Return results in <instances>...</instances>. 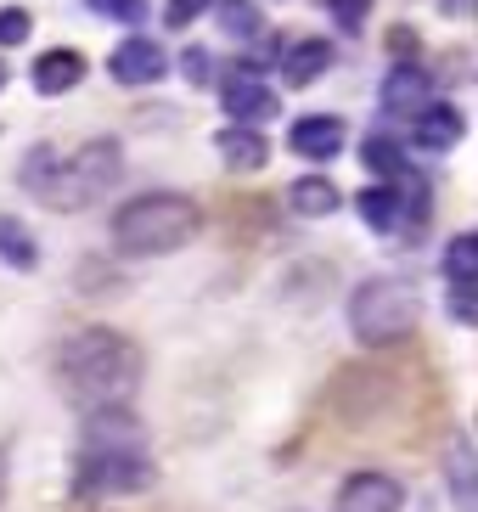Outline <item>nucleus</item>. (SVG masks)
<instances>
[{"label": "nucleus", "instance_id": "nucleus-1", "mask_svg": "<svg viewBox=\"0 0 478 512\" xmlns=\"http://www.w3.org/2000/svg\"><path fill=\"white\" fill-rule=\"evenodd\" d=\"M113 181H119V141H79L74 152L34 147L23 158V186L57 214L90 209Z\"/></svg>", "mask_w": 478, "mask_h": 512}, {"label": "nucleus", "instance_id": "nucleus-2", "mask_svg": "<svg viewBox=\"0 0 478 512\" xmlns=\"http://www.w3.org/2000/svg\"><path fill=\"white\" fill-rule=\"evenodd\" d=\"M62 383L85 406H119L141 383V349L107 327H85L62 344Z\"/></svg>", "mask_w": 478, "mask_h": 512}, {"label": "nucleus", "instance_id": "nucleus-3", "mask_svg": "<svg viewBox=\"0 0 478 512\" xmlns=\"http://www.w3.org/2000/svg\"><path fill=\"white\" fill-rule=\"evenodd\" d=\"M203 226V209L180 192H147L124 203L113 220V242L119 254H175L180 242H192Z\"/></svg>", "mask_w": 478, "mask_h": 512}, {"label": "nucleus", "instance_id": "nucleus-4", "mask_svg": "<svg viewBox=\"0 0 478 512\" xmlns=\"http://www.w3.org/2000/svg\"><path fill=\"white\" fill-rule=\"evenodd\" d=\"M417 321H422V293L405 276H372L349 299V327H355L360 344H372V349H389L400 338H411Z\"/></svg>", "mask_w": 478, "mask_h": 512}, {"label": "nucleus", "instance_id": "nucleus-5", "mask_svg": "<svg viewBox=\"0 0 478 512\" xmlns=\"http://www.w3.org/2000/svg\"><path fill=\"white\" fill-rule=\"evenodd\" d=\"M152 462L141 451H107V456H85L74 473L79 496H135V490H152Z\"/></svg>", "mask_w": 478, "mask_h": 512}, {"label": "nucleus", "instance_id": "nucleus-6", "mask_svg": "<svg viewBox=\"0 0 478 512\" xmlns=\"http://www.w3.org/2000/svg\"><path fill=\"white\" fill-rule=\"evenodd\" d=\"M389 372H377V366H349L344 377H338V417L344 422H366L377 417V411L389 406Z\"/></svg>", "mask_w": 478, "mask_h": 512}, {"label": "nucleus", "instance_id": "nucleus-7", "mask_svg": "<svg viewBox=\"0 0 478 512\" xmlns=\"http://www.w3.org/2000/svg\"><path fill=\"white\" fill-rule=\"evenodd\" d=\"M107 451H141V422L119 406H96L85 422V456H107Z\"/></svg>", "mask_w": 478, "mask_h": 512}, {"label": "nucleus", "instance_id": "nucleus-8", "mask_svg": "<svg viewBox=\"0 0 478 512\" xmlns=\"http://www.w3.org/2000/svg\"><path fill=\"white\" fill-rule=\"evenodd\" d=\"M164 68H169V57H164V46L158 40H124L113 57H107V74L119 79V85H152V79H164Z\"/></svg>", "mask_w": 478, "mask_h": 512}, {"label": "nucleus", "instance_id": "nucleus-9", "mask_svg": "<svg viewBox=\"0 0 478 512\" xmlns=\"http://www.w3.org/2000/svg\"><path fill=\"white\" fill-rule=\"evenodd\" d=\"M400 501H405V490L389 473H355L338 490V512H400Z\"/></svg>", "mask_w": 478, "mask_h": 512}, {"label": "nucleus", "instance_id": "nucleus-10", "mask_svg": "<svg viewBox=\"0 0 478 512\" xmlns=\"http://www.w3.org/2000/svg\"><path fill=\"white\" fill-rule=\"evenodd\" d=\"M287 147L299 152V158H338L344 152V119H327V113H310V119L293 124V136H287Z\"/></svg>", "mask_w": 478, "mask_h": 512}, {"label": "nucleus", "instance_id": "nucleus-11", "mask_svg": "<svg viewBox=\"0 0 478 512\" xmlns=\"http://www.w3.org/2000/svg\"><path fill=\"white\" fill-rule=\"evenodd\" d=\"M225 113L237 124H265L276 119V91H265L259 79H231L225 85Z\"/></svg>", "mask_w": 478, "mask_h": 512}, {"label": "nucleus", "instance_id": "nucleus-12", "mask_svg": "<svg viewBox=\"0 0 478 512\" xmlns=\"http://www.w3.org/2000/svg\"><path fill=\"white\" fill-rule=\"evenodd\" d=\"M79 79H85V57H79V51H45V57L34 62V91H45V96L74 91Z\"/></svg>", "mask_w": 478, "mask_h": 512}, {"label": "nucleus", "instance_id": "nucleus-13", "mask_svg": "<svg viewBox=\"0 0 478 512\" xmlns=\"http://www.w3.org/2000/svg\"><path fill=\"white\" fill-rule=\"evenodd\" d=\"M428 102V74H422L417 62H400L389 79H383V107L389 113H411V107Z\"/></svg>", "mask_w": 478, "mask_h": 512}, {"label": "nucleus", "instance_id": "nucleus-14", "mask_svg": "<svg viewBox=\"0 0 478 512\" xmlns=\"http://www.w3.org/2000/svg\"><path fill=\"white\" fill-rule=\"evenodd\" d=\"M327 62H332L327 40H299L293 51H282V79L287 85H315V79L327 74Z\"/></svg>", "mask_w": 478, "mask_h": 512}, {"label": "nucleus", "instance_id": "nucleus-15", "mask_svg": "<svg viewBox=\"0 0 478 512\" xmlns=\"http://www.w3.org/2000/svg\"><path fill=\"white\" fill-rule=\"evenodd\" d=\"M462 130H467V119L456 113V107H445V102H434L417 119V141H422V147H439V152L456 147V141H462Z\"/></svg>", "mask_w": 478, "mask_h": 512}, {"label": "nucleus", "instance_id": "nucleus-16", "mask_svg": "<svg viewBox=\"0 0 478 512\" xmlns=\"http://www.w3.org/2000/svg\"><path fill=\"white\" fill-rule=\"evenodd\" d=\"M220 158L231 169H265L270 147H265V136L248 130V124H231V130H220Z\"/></svg>", "mask_w": 478, "mask_h": 512}, {"label": "nucleus", "instance_id": "nucleus-17", "mask_svg": "<svg viewBox=\"0 0 478 512\" xmlns=\"http://www.w3.org/2000/svg\"><path fill=\"white\" fill-rule=\"evenodd\" d=\"M344 203L338 197V186L327 181V175H304V181H293V209L299 214H332Z\"/></svg>", "mask_w": 478, "mask_h": 512}, {"label": "nucleus", "instance_id": "nucleus-18", "mask_svg": "<svg viewBox=\"0 0 478 512\" xmlns=\"http://www.w3.org/2000/svg\"><path fill=\"white\" fill-rule=\"evenodd\" d=\"M0 259H6V265H17V271H34V259H40L34 237L17 226L12 214H0Z\"/></svg>", "mask_w": 478, "mask_h": 512}, {"label": "nucleus", "instance_id": "nucleus-19", "mask_svg": "<svg viewBox=\"0 0 478 512\" xmlns=\"http://www.w3.org/2000/svg\"><path fill=\"white\" fill-rule=\"evenodd\" d=\"M445 271H450V287H473V276H478V237H473V231L450 237V248H445Z\"/></svg>", "mask_w": 478, "mask_h": 512}, {"label": "nucleus", "instance_id": "nucleus-20", "mask_svg": "<svg viewBox=\"0 0 478 512\" xmlns=\"http://www.w3.org/2000/svg\"><path fill=\"white\" fill-rule=\"evenodd\" d=\"M220 23H225V34H237V40H254V34L265 29L259 0H220Z\"/></svg>", "mask_w": 478, "mask_h": 512}, {"label": "nucleus", "instance_id": "nucleus-21", "mask_svg": "<svg viewBox=\"0 0 478 512\" xmlns=\"http://www.w3.org/2000/svg\"><path fill=\"white\" fill-rule=\"evenodd\" d=\"M360 214H366V226L372 231H389L400 220V197L394 186H372V192H360Z\"/></svg>", "mask_w": 478, "mask_h": 512}, {"label": "nucleus", "instance_id": "nucleus-22", "mask_svg": "<svg viewBox=\"0 0 478 512\" xmlns=\"http://www.w3.org/2000/svg\"><path fill=\"white\" fill-rule=\"evenodd\" d=\"M366 169H372V175H383V181H400V175H405V152H400V141L372 136V141H366Z\"/></svg>", "mask_w": 478, "mask_h": 512}, {"label": "nucleus", "instance_id": "nucleus-23", "mask_svg": "<svg viewBox=\"0 0 478 512\" xmlns=\"http://www.w3.org/2000/svg\"><path fill=\"white\" fill-rule=\"evenodd\" d=\"M450 490H456L462 507H473V451H467V439L450 445Z\"/></svg>", "mask_w": 478, "mask_h": 512}, {"label": "nucleus", "instance_id": "nucleus-24", "mask_svg": "<svg viewBox=\"0 0 478 512\" xmlns=\"http://www.w3.org/2000/svg\"><path fill=\"white\" fill-rule=\"evenodd\" d=\"M29 29H34V17L23 12V6H6V12H0V46H23Z\"/></svg>", "mask_w": 478, "mask_h": 512}, {"label": "nucleus", "instance_id": "nucleus-25", "mask_svg": "<svg viewBox=\"0 0 478 512\" xmlns=\"http://www.w3.org/2000/svg\"><path fill=\"white\" fill-rule=\"evenodd\" d=\"M96 17H119V23H141L147 17V0H90Z\"/></svg>", "mask_w": 478, "mask_h": 512}, {"label": "nucleus", "instance_id": "nucleus-26", "mask_svg": "<svg viewBox=\"0 0 478 512\" xmlns=\"http://www.w3.org/2000/svg\"><path fill=\"white\" fill-rule=\"evenodd\" d=\"M209 12V0H169V12H164V23L169 29H186L192 17H203Z\"/></svg>", "mask_w": 478, "mask_h": 512}, {"label": "nucleus", "instance_id": "nucleus-27", "mask_svg": "<svg viewBox=\"0 0 478 512\" xmlns=\"http://www.w3.org/2000/svg\"><path fill=\"white\" fill-rule=\"evenodd\" d=\"M327 12L338 17V23H344L349 34H355L360 23H366V0H327Z\"/></svg>", "mask_w": 478, "mask_h": 512}, {"label": "nucleus", "instance_id": "nucleus-28", "mask_svg": "<svg viewBox=\"0 0 478 512\" xmlns=\"http://www.w3.org/2000/svg\"><path fill=\"white\" fill-rule=\"evenodd\" d=\"M450 316L462 321V327H473V321H478V304H473V287H456V293H450Z\"/></svg>", "mask_w": 478, "mask_h": 512}, {"label": "nucleus", "instance_id": "nucleus-29", "mask_svg": "<svg viewBox=\"0 0 478 512\" xmlns=\"http://www.w3.org/2000/svg\"><path fill=\"white\" fill-rule=\"evenodd\" d=\"M214 74V62H209V51H192V57H186V79H192V85H203V79Z\"/></svg>", "mask_w": 478, "mask_h": 512}, {"label": "nucleus", "instance_id": "nucleus-30", "mask_svg": "<svg viewBox=\"0 0 478 512\" xmlns=\"http://www.w3.org/2000/svg\"><path fill=\"white\" fill-rule=\"evenodd\" d=\"M389 40H394V51H400V57H411V46H417V34H411V29H394Z\"/></svg>", "mask_w": 478, "mask_h": 512}, {"label": "nucleus", "instance_id": "nucleus-31", "mask_svg": "<svg viewBox=\"0 0 478 512\" xmlns=\"http://www.w3.org/2000/svg\"><path fill=\"white\" fill-rule=\"evenodd\" d=\"M467 6H473V0H445V12H450V17H467Z\"/></svg>", "mask_w": 478, "mask_h": 512}, {"label": "nucleus", "instance_id": "nucleus-32", "mask_svg": "<svg viewBox=\"0 0 478 512\" xmlns=\"http://www.w3.org/2000/svg\"><path fill=\"white\" fill-rule=\"evenodd\" d=\"M0 496H6V456H0Z\"/></svg>", "mask_w": 478, "mask_h": 512}, {"label": "nucleus", "instance_id": "nucleus-33", "mask_svg": "<svg viewBox=\"0 0 478 512\" xmlns=\"http://www.w3.org/2000/svg\"><path fill=\"white\" fill-rule=\"evenodd\" d=\"M0 79H6V68H0Z\"/></svg>", "mask_w": 478, "mask_h": 512}]
</instances>
